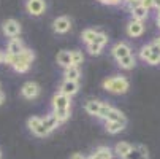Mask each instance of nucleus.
<instances>
[{
    "label": "nucleus",
    "instance_id": "nucleus-1",
    "mask_svg": "<svg viewBox=\"0 0 160 159\" xmlns=\"http://www.w3.org/2000/svg\"><path fill=\"white\" fill-rule=\"evenodd\" d=\"M103 87L112 94H125L130 87V83L125 77H111L103 81Z\"/></svg>",
    "mask_w": 160,
    "mask_h": 159
},
{
    "label": "nucleus",
    "instance_id": "nucleus-2",
    "mask_svg": "<svg viewBox=\"0 0 160 159\" xmlns=\"http://www.w3.org/2000/svg\"><path fill=\"white\" fill-rule=\"evenodd\" d=\"M112 107L109 103H105V102H100V100H87L84 103V110L89 113V115H92V116H97V118H102L105 119L106 115L109 113Z\"/></svg>",
    "mask_w": 160,
    "mask_h": 159
},
{
    "label": "nucleus",
    "instance_id": "nucleus-3",
    "mask_svg": "<svg viewBox=\"0 0 160 159\" xmlns=\"http://www.w3.org/2000/svg\"><path fill=\"white\" fill-rule=\"evenodd\" d=\"M2 30H3V34L7 37L16 38L21 34V24L16 19H7V21H3V24H2Z\"/></svg>",
    "mask_w": 160,
    "mask_h": 159
},
{
    "label": "nucleus",
    "instance_id": "nucleus-4",
    "mask_svg": "<svg viewBox=\"0 0 160 159\" xmlns=\"http://www.w3.org/2000/svg\"><path fill=\"white\" fill-rule=\"evenodd\" d=\"M27 127L32 130V134L37 135V137H46V135H48V130L43 127V123H41V118H40V116H32V118H29Z\"/></svg>",
    "mask_w": 160,
    "mask_h": 159
},
{
    "label": "nucleus",
    "instance_id": "nucleus-5",
    "mask_svg": "<svg viewBox=\"0 0 160 159\" xmlns=\"http://www.w3.org/2000/svg\"><path fill=\"white\" fill-rule=\"evenodd\" d=\"M26 10L32 16H41L44 13V10H46V2L44 0H27Z\"/></svg>",
    "mask_w": 160,
    "mask_h": 159
},
{
    "label": "nucleus",
    "instance_id": "nucleus-6",
    "mask_svg": "<svg viewBox=\"0 0 160 159\" xmlns=\"http://www.w3.org/2000/svg\"><path fill=\"white\" fill-rule=\"evenodd\" d=\"M111 54H112V57L116 61H119V59H122L125 56H130L132 54V48L128 46L125 41H119V43H116L111 48Z\"/></svg>",
    "mask_w": 160,
    "mask_h": 159
},
{
    "label": "nucleus",
    "instance_id": "nucleus-7",
    "mask_svg": "<svg viewBox=\"0 0 160 159\" xmlns=\"http://www.w3.org/2000/svg\"><path fill=\"white\" fill-rule=\"evenodd\" d=\"M21 94H22V97L32 100V99L38 97V94H40V86H38L35 81H27L24 86L21 87Z\"/></svg>",
    "mask_w": 160,
    "mask_h": 159
},
{
    "label": "nucleus",
    "instance_id": "nucleus-8",
    "mask_svg": "<svg viewBox=\"0 0 160 159\" xmlns=\"http://www.w3.org/2000/svg\"><path fill=\"white\" fill-rule=\"evenodd\" d=\"M78 89H79V83L78 81H70V80H63L60 87H59V93L67 96V97H72L78 93Z\"/></svg>",
    "mask_w": 160,
    "mask_h": 159
},
{
    "label": "nucleus",
    "instance_id": "nucleus-9",
    "mask_svg": "<svg viewBox=\"0 0 160 159\" xmlns=\"http://www.w3.org/2000/svg\"><path fill=\"white\" fill-rule=\"evenodd\" d=\"M52 29L57 34H67L68 30L72 29V22H70V19H68L67 16H60V18H57L52 22Z\"/></svg>",
    "mask_w": 160,
    "mask_h": 159
},
{
    "label": "nucleus",
    "instance_id": "nucleus-10",
    "mask_svg": "<svg viewBox=\"0 0 160 159\" xmlns=\"http://www.w3.org/2000/svg\"><path fill=\"white\" fill-rule=\"evenodd\" d=\"M143 32H144V24L141 21H135V19H132L128 24H127V34H128V37H140V35H143Z\"/></svg>",
    "mask_w": 160,
    "mask_h": 159
},
{
    "label": "nucleus",
    "instance_id": "nucleus-11",
    "mask_svg": "<svg viewBox=\"0 0 160 159\" xmlns=\"http://www.w3.org/2000/svg\"><path fill=\"white\" fill-rule=\"evenodd\" d=\"M70 108V97H67L60 93L52 96V110H63Z\"/></svg>",
    "mask_w": 160,
    "mask_h": 159
},
{
    "label": "nucleus",
    "instance_id": "nucleus-12",
    "mask_svg": "<svg viewBox=\"0 0 160 159\" xmlns=\"http://www.w3.org/2000/svg\"><path fill=\"white\" fill-rule=\"evenodd\" d=\"M105 121H111V123H122V124H127V118L124 116V113H121L119 110L116 108H111L109 113L106 115Z\"/></svg>",
    "mask_w": 160,
    "mask_h": 159
},
{
    "label": "nucleus",
    "instance_id": "nucleus-13",
    "mask_svg": "<svg viewBox=\"0 0 160 159\" xmlns=\"http://www.w3.org/2000/svg\"><path fill=\"white\" fill-rule=\"evenodd\" d=\"M41 123H43V127L48 130V134L59 127V121H57V118L52 115V113H49V115H46L44 118H41Z\"/></svg>",
    "mask_w": 160,
    "mask_h": 159
},
{
    "label": "nucleus",
    "instance_id": "nucleus-14",
    "mask_svg": "<svg viewBox=\"0 0 160 159\" xmlns=\"http://www.w3.org/2000/svg\"><path fill=\"white\" fill-rule=\"evenodd\" d=\"M63 77H65V80H70V81H78V80H79V77H81L79 67H76V65H68V67H65Z\"/></svg>",
    "mask_w": 160,
    "mask_h": 159
},
{
    "label": "nucleus",
    "instance_id": "nucleus-15",
    "mask_svg": "<svg viewBox=\"0 0 160 159\" xmlns=\"http://www.w3.org/2000/svg\"><path fill=\"white\" fill-rule=\"evenodd\" d=\"M24 51V45H22V41L19 40V38H11L10 40V43H8V48H7V53H10V54H19V53H22Z\"/></svg>",
    "mask_w": 160,
    "mask_h": 159
},
{
    "label": "nucleus",
    "instance_id": "nucleus-16",
    "mask_svg": "<svg viewBox=\"0 0 160 159\" xmlns=\"http://www.w3.org/2000/svg\"><path fill=\"white\" fill-rule=\"evenodd\" d=\"M148 13H149V11H148L144 7H141V5H138V7H135V8L130 10L132 19H135V21H141V22L148 18Z\"/></svg>",
    "mask_w": 160,
    "mask_h": 159
},
{
    "label": "nucleus",
    "instance_id": "nucleus-17",
    "mask_svg": "<svg viewBox=\"0 0 160 159\" xmlns=\"http://www.w3.org/2000/svg\"><path fill=\"white\" fill-rule=\"evenodd\" d=\"M132 148H133V146H132L128 142H119L116 146H114V151H112V153H116L119 157H122V159H124V157L132 151Z\"/></svg>",
    "mask_w": 160,
    "mask_h": 159
},
{
    "label": "nucleus",
    "instance_id": "nucleus-18",
    "mask_svg": "<svg viewBox=\"0 0 160 159\" xmlns=\"http://www.w3.org/2000/svg\"><path fill=\"white\" fill-rule=\"evenodd\" d=\"M57 64L62 65L63 69L68 65H72V56H70V51H60L57 54Z\"/></svg>",
    "mask_w": 160,
    "mask_h": 159
},
{
    "label": "nucleus",
    "instance_id": "nucleus-19",
    "mask_svg": "<svg viewBox=\"0 0 160 159\" xmlns=\"http://www.w3.org/2000/svg\"><path fill=\"white\" fill-rule=\"evenodd\" d=\"M118 62H119V65L122 67V69H125V70H132L133 67H135V64H136V61H135V56H133V54L125 56V57L119 59Z\"/></svg>",
    "mask_w": 160,
    "mask_h": 159
},
{
    "label": "nucleus",
    "instance_id": "nucleus-20",
    "mask_svg": "<svg viewBox=\"0 0 160 159\" xmlns=\"http://www.w3.org/2000/svg\"><path fill=\"white\" fill-rule=\"evenodd\" d=\"M105 127H106V130H108V134H119V132H122L124 130V127H125V124H122V123H111V121H106L105 123Z\"/></svg>",
    "mask_w": 160,
    "mask_h": 159
},
{
    "label": "nucleus",
    "instance_id": "nucleus-21",
    "mask_svg": "<svg viewBox=\"0 0 160 159\" xmlns=\"http://www.w3.org/2000/svg\"><path fill=\"white\" fill-rule=\"evenodd\" d=\"M52 115L57 118L59 124L65 123L68 118H70V108H63V110H52Z\"/></svg>",
    "mask_w": 160,
    "mask_h": 159
},
{
    "label": "nucleus",
    "instance_id": "nucleus-22",
    "mask_svg": "<svg viewBox=\"0 0 160 159\" xmlns=\"http://www.w3.org/2000/svg\"><path fill=\"white\" fill-rule=\"evenodd\" d=\"M97 30H94V29H86L84 32H82V35H81V38H82V41L86 43V45H89V43H92L94 40H95V37H97Z\"/></svg>",
    "mask_w": 160,
    "mask_h": 159
},
{
    "label": "nucleus",
    "instance_id": "nucleus-23",
    "mask_svg": "<svg viewBox=\"0 0 160 159\" xmlns=\"http://www.w3.org/2000/svg\"><path fill=\"white\" fill-rule=\"evenodd\" d=\"M95 154L98 156V159H112V150L108 146H100L97 148Z\"/></svg>",
    "mask_w": 160,
    "mask_h": 159
},
{
    "label": "nucleus",
    "instance_id": "nucleus-24",
    "mask_svg": "<svg viewBox=\"0 0 160 159\" xmlns=\"http://www.w3.org/2000/svg\"><path fill=\"white\" fill-rule=\"evenodd\" d=\"M70 56H72V65H76L78 67L84 61V56H82L81 51H70Z\"/></svg>",
    "mask_w": 160,
    "mask_h": 159
},
{
    "label": "nucleus",
    "instance_id": "nucleus-25",
    "mask_svg": "<svg viewBox=\"0 0 160 159\" xmlns=\"http://www.w3.org/2000/svg\"><path fill=\"white\" fill-rule=\"evenodd\" d=\"M13 69H14L18 73H26V72L30 69V64H27V62H16V64L13 65Z\"/></svg>",
    "mask_w": 160,
    "mask_h": 159
},
{
    "label": "nucleus",
    "instance_id": "nucleus-26",
    "mask_svg": "<svg viewBox=\"0 0 160 159\" xmlns=\"http://www.w3.org/2000/svg\"><path fill=\"white\" fill-rule=\"evenodd\" d=\"M92 43H95V45H98V46H105V45L108 43V37H106V34H102V32H98L97 34V37H95V40L92 41Z\"/></svg>",
    "mask_w": 160,
    "mask_h": 159
},
{
    "label": "nucleus",
    "instance_id": "nucleus-27",
    "mask_svg": "<svg viewBox=\"0 0 160 159\" xmlns=\"http://www.w3.org/2000/svg\"><path fill=\"white\" fill-rule=\"evenodd\" d=\"M102 46H98V45H95V43H89L87 45V51H89V54H92V56H98L100 53H102Z\"/></svg>",
    "mask_w": 160,
    "mask_h": 159
},
{
    "label": "nucleus",
    "instance_id": "nucleus-28",
    "mask_svg": "<svg viewBox=\"0 0 160 159\" xmlns=\"http://www.w3.org/2000/svg\"><path fill=\"white\" fill-rule=\"evenodd\" d=\"M3 64H7V65H14L16 64V56L14 54H10V53H5V59H3Z\"/></svg>",
    "mask_w": 160,
    "mask_h": 159
},
{
    "label": "nucleus",
    "instance_id": "nucleus-29",
    "mask_svg": "<svg viewBox=\"0 0 160 159\" xmlns=\"http://www.w3.org/2000/svg\"><path fill=\"white\" fill-rule=\"evenodd\" d=\"M149 56H151V48H149V45H148V46H143V48H141V51H140V57H141L143 61H148Z\"/></svg>",
    "mask_w": 160,
    "mask_h": 159
},
{
    "label": "nucleus",
    "instance_id": "nucleus-30",
    "mask_svg": "<svg viewBox=\"0 0 160 159\" xmlns=\"http://www.w3.org/2000/svg\"><path fill=\"white\" fill-rule=\"evenodd\" d=\"M122 2L132 10V8H135V7H138L140 5V0H122Z\"/></svg>",
    "mask_w": 160,
    "mask_h": 159
},
{
    "label": "nucleus",
    "instance_id": "nucleus-31",
    "mask_svg": "<svg viewBox=\"0 0 160 159\" xmlns=\"http://www.w3.org/2000/svg\"><path fill=\"white\" fill-rule=\"evenodd\" d=\"M140 5H141V7H144L148 11H149L151 8H154V5H152V0H140Z\"/></svg>",
    "mask_w": 160,
    "mask_h": 159
},
{
    "label": "nucleus",
    "instance_id": "nucleus-32",
    "mask_svg": "<svg viewBox=\"0 0 160 159\" xmlns=\"http://www.w3.org/2000/svg\"><path fill=\"white\" fill-rule=\"evenodd\" d=\"M122 0H105V5H119Z\"/></svg>",
    "mask_w": 160,
    "mask_h": 159
},
{
    "label": "nucleus",
    "instance_id": "nucleus-33",
    "mask_svg": "<svg viewBox=\"0 0 160 159\" xmlns=\"http://www.w3.org/2000/svg\"><path fill=\"white\" fill-rule=\"evenodd\" d=\"M70 159H86V156H82L81 153H73V154L70 156Z\"/></svg>",
    "mask_w": 160,
    "mask_h": 159
},
{
    "label": "nucleus",
    "instance_id": "nucleus-34",
    "mask_svg": "<svg viewBox=\"0 0 160 159\" xmlns=\"http://www.w3.org/2000/svg\"><path fill=\"white\" fill-rule=\"evenodd\" d=\"M152 5H154V8H157V11L160 10V0H152Z\"/></svg>",
    "mask_w": 160,
    "mask_h": 159
},
{
    "label": "nucleus",
    "instance_id": "nucleus-35",
    "mask_svg": "<svg viewBox=\"0 0 160 159\" xmlns=\"http://www.w3.org/2000/svg\"><path fill=\"white\" fill-rule=\"evenodd\" d=\"M152 43H154V45H155V46H157V48L160 50V37H157V38H155L154 41H152Z\"/></svg>",
    "mask_w": 160,
    "mask_h": 159
},
{
    "label": "nucleus",
    "instance_id": "nucleus-36",
    "mask_svg": "<svg viewBox=\"0 0 160 159\" xmlns=\"http://www.w3.org/2000/svg\"><path fill=\"white\" fill-rule=\"evenodd\" d=\"M3 59H5V51L0 50V64H3Z\"/></svg>",
    "mask_w": 160,
    "mask_h": 159
},
{
    "label": "nucleus",
    "instance_id": "nucleus-37",
    "mask_svg": "<svg viewBox=\"0 0 160 159\" xmlns=\"http://www.w3.org/2000/svg\"><path fill=\"white\" fill-rule=\"evenodd\" d=\"M3 102H5V94L2 93V91H0V105H2Z\"/></svg>",
    "mask_w": 160,
    "mask_h": 159
},
{
    "label": "nucleus",
    "instance_id": "nucleus-38",
    "mask_svg": "<svg viewBox=\"0 0 160 159\" xmlns=\"http://www.w3.org/2000/svg\"><path fill=\"white\" fill-rule=\"evenodd\" d=\"M157 26H158V29H160V10L157 11Z\"/></svg>",
    "mask_w": 160,
    "mask_h": 159
},
{
    "label": "nucleus",
    "instance_id": "nucleus-39",
    "mask_svg": "<svg viewBox=\"0 0 160 159\" xmlns=\"http://www.w3.org/2000/svg\"><path fill=\"white\" fill-rule=\"evenodd\" d=\"M86 159H98V156H97L95 153H92V154H90L89 157H86Z\"/></svg>",
    "mask_w": 160,
    "mask_h": 159
},
{
    "label": "nucleus",
    "instance_id": "nucleus-40",
    "mask_svg": "<svg viewBox=\"0 0 160 159\" xmlns=\"http://www.w3.org/2000/svg\"><path fill=\"white\" fill-rule=\"evenodd\" d=\"M141 159H149V157L148 156H141Z\"/></svg>",
    "mask_w": 160,
    "mask_h": 159
},
{
    "label": "nucleus",
    "instance_id": "nucleus-41",
    "mask_svg": "<svg viewBox=\"0 0 160 159\" xmlns=\"http://www.w3.org/2000/svg\"><path fill=\"white\" fill-rule=\"evenodd\" d=\"M98 2H102V3H105V0H98Z\"/></svg>",
    "mask_w": 160,
    "mask_h": 159
},
{
    "label": "nucleus",
    "instance_id": "nucleus-42",
    "mask_svg": "<svg viewBox=\"0 0 160 159\" xmlns=\"http://www.w3.org/2000/svg\"><path fill=\"white\" fill-rule=\"evenodd\" d=\"M0 159H2V151H0Z\"/></svg>",
    "mask_w": 160,
    "mask_h": 159
}]
</instances>
